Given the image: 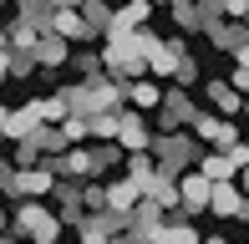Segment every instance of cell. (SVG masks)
<instances>
[{
    "label": "cell",
    "mask_w": 249,
    "mask_h": 244,
    "mask_svg": "<svg viewBox=\"0 0 249 244\" xmlns=\"http://www.w3.org/2000/svg\"><path fill=\"white\" fill-rule=\"evenodd\" d=\"M173 87H183V92H194L198 87V56L188 51V56H178V66H173Z\"/></svg>",
    "instance_id": "obj_28"
},
{
    "label": "cell",
    "mask_w": 249,
    "mask_h": 244,
    "mask_svg": "<svg viewBox=\"0 0 249 244\" xmlns=\"http://www.w3.org/2000/svg\"><path fill=\"white\" fill-rule=\"evenodd\" d=\"M244 117H249V97H244Z\"/></svg>",
    "instance_id": "obj_46"
},
{
    "label": "cell",
    "mask_w": 249,
    "mask_h": 244,
    "mask_svg": "<svg viewBox=\"0 0 249 244\" xmlns=\"http://www.w3.org/2000/svg\"><path fill=\"white\" fill-rule=\"evenodd\" d=\"M16 20H26L36 31H51V5L46 0H16Z\"/></svg>",
    "instance_id": "obj_24"
},
{
    "label": "cell",
    "mask_w": 249,
    "mask_h": 244,
    "mask_svg": "<svg viewBox=\"0 0 249 244\" xmlns=\"http://www.w3.org/2000/svg\"><path fill=\"white\" fill-rule=\"evenodd\" d=\"M46 5H51V10H76L82 0H46Z\"/></svg>",
    "instance_id": "obj_36"
},
{
    "label": "cell",
    "mask_w": 249,
    "mask_h": 244,
    "mask_svg": "<svg viewBox=\"0 0 249 244\" xmlns=\"http://www.w3.org/2000/svg\"><path fill=\"white\" fill-rule=\"evenodd\" d=\"M163 224H168V214L153 204V198H138L132 214H127V234H132V239H148V244L163 234Z\"/></svg>",
    "instance_id": "obj_10"
},
{
    "label": "cell",
    "mask_w": 249,
    "mask_h": 244,
    "mask_svg": "<svg viewBox=\"0 0 249 244\" xmlns=\"http://www.w3.org/2000/svg\"><path fill=\"white\" fill-rule=\"evenodd\" d=\"M31 56H36V66H46V71H61V66L71 61V41H61L56 31H41Z\"/></svg>",
    "instance_id": "obj_12"
},
{
    "label": "cell",
    "mask_w": 249,
    "mask_h": 244,
    "mask_svg": "<svg viewBox=\"0 0 249 244\" xmlns=\"http://www.w3.org/2000/svg\"><path fill=\"white\" fill-rule=\"evenodd\" d=\"M142 198H153V204L163 209L168 219H173V214H178V178H168V173H158V178L148 183V193H142Z\"/></svg>",
    "instance_id": "obj_20"
},
{
    "label": "cell",
    "mask_w": 249,
    "mask_h": 244,
    "mask_svg": "<svg viewBox=\"0 0 249 244\" xmlns=\"http://www.w3.org/2000/svg\"><path fill=\"white\" fill-rule=\"evenodd\" d=\"M153 5H163V10H168V5H173V0H153Z\"/></svg>",
    "instance_id": "obj_43"
},
{
    "label": "cell",
    "mask_w": 249,
    "mask_h": 244,
    "mask_svg": "<svg viewBox=\"0 0 249 244\" xmlns=\"http://www.w3.org/2000/svg\"><path fill=\"white\" fill-rule=\"evenodd\" d=\"M229 87H234V92H239V97H249V66H234Z\"/></svg>",
    "instance_id": "obj_32"
},
{
    "label": "cell",
    "mask_w": 249,
    "mask_h": 244,
    "mask_svg": "<svg viewBox=\"0 0 249 244\" xmlns=\"http://www.w3.org/2000/svg\"><path fill=\"white\" fill-rule=\"evenodd\" d=\"M229 163H234V168H249V142H244V138L229 148Z\"/></svg>",
    "instance_id": "obj_31"
},
{
    "label": "cell",
    "mask_w": 249,
    "mask_h": 244,
    "mask_svg": "<svg viewBox=\"0 0 249 244\" xmlns=\"http://www.w3.org/2000/svg\"><path fill=\"white\" fill-rule=\"evenodd\" d=\"M234 183H239V188H244V198H249V168H239V178H234Z\"/></svg>",
    "instance_id": "obj_37"
},
{
    "label": "cell",
    "mask_w": 249,
    "mask_h": 244,
    "mask_svg": "<svg viewBox=\"0 0 249 244\" xmlns=\"http://www.w3.org/2000/svg\"><path fill=\"white\" fill-rule=\"evenodd\" d=\"M203 244H229V239H224V234H209V239H203Z\"/></svg>",
    "instance_id": "obj_39"
},
{
    "label": "cell",
    "mask_w": 249,
    "mask_h": 244,
    "mask_svg": "<svg viewBox=\"0 0 249 244\" xmlns=\"http://www.w3.org/2000/svg\"><path fill=\"white\" fill-rule=\"evenodd\" d=\"M194 168H198V173H203L209 183H234V178H239V168L229 163V153H219V148H203Z\"/></svg>",
    "instance_id": "obj_16"
},
{
    "label": "cell",
    "mask_w": 249,
    "mask_h": 244,
    "mask_svg": "<svg viewBox=\"0 0 249 244\" xmlns=\"http://www.w3.org/2000/svg\"><path fill=\"white\" fill-rule=\"evenodd\" d=\"M127 178L138 183V193H148V183L158 178V158L153 153H127Z\"/></svg>",
    "instance_id": "obj_23"
},
{
    "label": "cell",
    "mask_w": 249,
    "mask_h": 244,
    "mask_svg": "<svg viewBox=\"0 0 249 244\" xmlns=\"http://www.w3.org/2000/svg\"><path fill=\"white\" fill-rule=\"evenodd\" d=\"M224 16H229V20H244L249 16V0H224Z\"/></svg>",
    "instance_id": "obj_33"
},
{
    "label": "cell",
    "mask_w": 249,
    "mask_h": 244,
    "mask_svg": "<svg viewBox=\"0 0 249 244\" xmlns=\"http://www.w3.org/2000/svg\"><path fill=\"white\" fill-rule=\"evenodd\" d=\"M163 92H168V87H158V76H138V82H127V87H122V97H127V107H132V112H158Z\"/></svg>",
    "instance_id": "obj_13"
},
{
    "label": "cell",
    "mask_w": 249,
    "mask_h": 244,
    "mask_svg": "<svg viewBox=\"0 0 249 244\" xmlns=\"http://www.w3.org/2000/svg\"><path fill=\"white\" fill-rule=\"evenodd\" d=\"M5 173H10V163H5V158H0V183H5Z\"/></svg>",
    "instance_id": "obj_40"
},
{
    "label": "cell",
    "mask_w": 249,
    "mask_h": 244,
    "mask_svg": "<svg viewBox=\"0 0 249 244\" xmlns=\"http://www.w3.org/2000/svg\"><path fill=\"white\" fill-rule=\"evenodd\" d=\"M239 41H244V20H229V16H224V20H213V26H209V46L229 51V56H234Z\"/></svg>",
    "instance_id": "obj_22"
},
{
    "label": "cell",
    "mask_w": 249,
    "mask_h": 244,
    "mask_svg": "<svg viewBox=\"0 0 249 244\" xmlns=\"http://www.w3.org/2000/svg\"><path fill=\"white\" fill-rule=\"evenodd\" d=\"M178 56H188V36H183V31H178L173 41H158V46L148 51V76H158V82H173Z\"/></svg>",
    "instance_id": "obj_9"
},
{
    "label": "cell",
    "mask_w": 249,
    "mask_h": 244,
    "mask_svg": "<svg viewBox=\"0 0 249 244\" xmlns=\"http://www.w3.org/2000/svg\"><path fill=\"white\" fill-rule=\"evenodd\" d=\"M244 41H249V16H244Z\"/></svg>",
    "instance_id": "obj_44"
},
{
    "label": "cell",
    "mask_w": 249,
    "mask_h": 244,
    "mask_svg": "<svg viewBox=\"0 0 249 244\" xmlns=\"http://www.w3.org/2000/svg\"><path fill=\"white\" fill-rule=\"evenodd\" d=\"M20 244H31V239H20Z\"/></svg>",
    "instance_id": "obj_48"
},
{
    "label": "cell",
    "mask_w": 249,
    "mask_h": 244,
    "mask_svg": "<svg viewBox=\"0 0 249 244\" xmlns=\"http://www.w3.org/2000/svg\"><path fill=\"white\" fill-rule=\"evenodd\" d=\"M153 158H158V173H168V178H178V173H188V168H194V163H198V153H203V142L194 138V132H158V138H153Z\"/></svg>",
    "instance_id": "obj_3"
},
{
    "label": "cell",
    "mask_w": 249,
    "mask_h": 244,
    "mask_svg": "<svg viewBox=\"0 0 249 244\" xmlns=\"http://www.w3.org/2000/svg\"><path fill=\"white\" fill-rule=\"evenodd\" d=\"M10 229H16L20 239H31V244H61V234H66L61 214H56L46 198H26V204H16Z\"/></svg>",
    "instance_id": "obj_2"
},
{
    "label": "cell",
    "mask_w": 249,
    "mask_h": 244,
    "mask_svg": "<svg viewBox=\"0 0 249 244\" xmlns=\"http://www.w3.org/2000/svg\"><path fill=\"white\" fill-rule=\"evenodd\" d=\"M173 20H178V31L183 36H194V31H203V10H198V0H173Z\"/></svg>",
    "instance_id": "obj_25"
},
{
    "label": "cell",
    "mask_w": 249,
    "mask_h": 244,
    "mask_svg": "<svg viewBox=\"0 0 249 244\" xmlns=\"http://www.w3.org/2000/svg\"><path fill=\"white\" fill-rule=\"evenodd\" d=\"M107 5H112V10H117V5H127V0H107Z\"/></svg>",
    "instance_id": "obj_42"
},
{
    "label": "cell",
    "mask_w": 249,
    "mask_h": 244,
    "mask_svg": "<svg viewBox=\"0 0 249 244\" xmlns=\"http://www.w3.org/2000/svg\"><path fill=\"white\" fill-rule=\"evenodd\" d=\"M36 127H46V112H41V97H31V102L10 107V122H5V132H0V138L20 142V138H31Z\"/></svg>",
    "instance_id": "obj_11"
},
{
    "label": "cell",
    "mask_w": 249,
    "mask_h": 244,
    "mask_svg": "<svg viewBox=\"0 0 249 244\" xmlns=\"http://www.w3.org/2000/svg\"><path fill=\"white\" fill-rule=\"evenodd\" d=\"M0 5H16V0H0Z\"/></svg>",
    "instance_id": "obj_47"
},
{
    "label": "cell",
    "mask_w": 249,
    "mask_h": 244,
    "mask_svg": "<svg viewBox=\"0 0 249 244\" xmlns=\"http://www.w3.org/2000/svg\"><path fill=\"white\" fill-rule=\"evenodd\" d=\"M153 138H158V127H153L142 112H132V107H127V112H122V127H117V148H122V153H148Z\"/></svg>",
    "instance_id": "obj_8"
},
{
    "label": "cell",
    "mask_w": 249,
    "mask_h": 244,
    "mask_svg": "<svg viewBox=\"0 0 249 244\" xmlns=\"http://www.w3.org/2000/svg\"><path fill=\"white\" fill-rule=\"evenodd\" d=\"M153 244H203V234H198V224H194V219L173 214V219L163 224V234H158Z\"/></svg>",
    "instance_id": "obj_17"
},
{
    "label": "cell",
    "mask_w": 249,
    "mask_h": 244,
    "mask_svg": "<svg viewBox=\"0 0 249 244\" xmlns=\"http://www.w3.org/2000/svg\"><path fill=\"white\" fill-rule=\"evenodd\" d=\"M0 82H5V76H0Z\"/></svg>",
    "instance_id": "obj_49"
},
{
    "label": "cell",
    "mask_w": 249,
    "mask_h": 244,
    "mask_svg": "<svg viewBox=\"0 0 249 244\" xmlns=\"http://www.w3.org/2000/svg\"><path fill=\"white\" fill-rule=\"evenodd\" d=\"M51 188H56V173L46 163H36V168H10L5 183H0V193L16 198V204H26V198H51Z\"/></svg>",
    "instance_id": "obj_4"
},
{
    "label": "cell",
    "mask_w": 249,
    "mask_h": 244,
    "mask_svg": "<svg viewBox=\"0 0 249 244\" xmlns=\"http://www.w3.org/2000/svg\"><path fill=\"white\" fill-rule=\"evenodd\" d=\"M76 10H82L87 36H92V41H102V36H107V26H112V5H107V0H82Z\"/></svg>",
    "instance_id": "obj_19"
},
{
    "label": "cell",
    "mask_w": 249,
    "mask_h": 244,
    "mask_svg": "<svg viewBox=\"0 0 249 244\" xmlns=\"http://www.w3.org/2000/svg\"><path fill=\"white\" fill-rule=\"evenodd\" d=\"M198 112V102L183 92V87H168L163 92V102H158V132H183L188 122H194Z\"/></svg>",
    "instance_id": "obj_6"
},
{
    "label": "cell",
    "mask_w": 249,
    "mask_h": 244,
    "mask_svg": "<svg viewBox=\"0 0 249 244\" xmlns=\"http://www.w3.org/2000/svg\"><path fill=\"white\" fill-rule=\"evenodd\" d=\"M0 234H5V204H0Z\"/></svg>",
    "instance_id": "obj_41"
},
{
    "label": "cell",
    "mask_w": 249,
    "mask_h": 244,
    "mask_svg": "<svg viewBox=\"0 0 249 244\" xmlns=\"http://www.w3.org/2000/svg\"><path fill=\"white\" fill-rule=\"evenodd\" d=\"M234 61H239V66H249V41H239V46H234Z\"/></svg>",
    "instance_id": "obj_35"
},
{
    "label": "cell",
    "mask_w": 249,
    "mask_h": 244,
    "mask_svg": "<svg viewBox=\"0 0 249 244\" xmlns=\"http://www.w3.org/2000/svg\"><path fill=\"white\" fill-rule=\"evenodd\" d=\"M239 219H244V224H249V204H244V214H239Z\"/></svg>",
    "instance_id": "obj_45"
},
{
    "label": "cell",
    "mask_w": 249,
    "mask_h": 244,
    "mask_svg": "<svg viewBox=\"0 0 249 244\" xmlns=\"http://www.w3.org/2000/svg\"><path fill=\"white\" fill-rule=\"evenodd\" d=\"M51 31H56L61 41H92V36H87L82 10H51Z\"/></svg>",
    "instance_id": "obj_21"
},
{
    "label": "cell",
    "mask_w": 249,
    "mask_h": 244,
    "mask_svg": "<svg viewBox=\"0 0 249 244\" xmlns=\"http://www.w3.org/2000/svg\"><path fill=\"white\" fill-rule=\"evenodd\" d=\"M244 204H249V198H244L239 183H213V193H209V214L213 219H239Z\"/></svg>",
    "instance_id": "obj_14"
},
{
    "label": "cell",
    "mask_w": 249,
    "mask_h": 244,
    "mask_svg": "<svg viewBox=\"0 0 249 244\" xmlns=\"http://www.w3.org/2000/svg\"><path fill=\"white\" fill-rule=\"evenodd\" d=\"M87 122H92V142H117L122 112H97V117H87Z\"/></svg>",
    "instance_id": "obj_27"
},
{
    "label": "cell",
    "mask_w": 249,
    "mask_h": 244,
    "mask_svg": "<svg viewBox=\"0 0 249 244\" xmlns=\"http://www.w3.org/2000/svg\"><path fill=\"white\" fill-rule=\"evenodd\" d=\"M97 51H102V76H107V82L127 87V82H138V76H148V56L138 51V41H132V36L107 31Z\"/></svg>",
    "instance_id": "obj_1"
},
{
    "label": "cell",
    "mask_w": 249,
    "mask_h": 244,
    "mask_svg": "<svg viewBox=\"0 0 249 244\" xmlns=\"http://www.w3.org/2000/svg\"><path fill=\"white\" fill-rule=\"evenodd\" d=\"M66 66H76L82 82H97V76H102V51H92V46H87V51H71V61H66Z\"/></svg>",
    "instance_id": "obj_26"
},
{
    "label": "cell",
    "mask_w": 249,
    "mask_h": 244,
    "mask_svg": "<svg viewBox=\"0 0 249 244\" xmlns=\"http://www.w3.org/2000/svg\"><path fill=\"white\" fill-rule=\"evenodd\" d=\"M209 193H213V183L203 178L198 168L178 173V214H183V219H198V214H209Z\"/></svg>",
    "instance_id": "obj_7"
},
{
    "label": "cell",
    "mask_w": 249,
    "mask_h": 244,
    "mask_svg": "<svg viewBox=\"0 0 249 244\" xmlns=\"http://www.w3.org/2000/svg\"><path fill=\"white\" fill-rule=\"evenodd\" d=\"M203 97H209V107H213L219 117H239V112H244V97L234 92L229 82H219V76H209V82H203Z\"/></svg>",
    "instance_id": "obj_15"
},
{
    "label": "cell",
    "mask_w": 249,
    "mask_h": 244,
    "mask_svg": "<svg viewBox=\"0 0 249 244\" xmlns=\"http://www.w3.org/2000/svg\"><path fill=\"white\" fill-rule=\"evenodd\" d=\"M107 188V209H117V214H132V204H138V183L127 178V173H122V178H112V183H102Z\"/></svg>",
    "instance_id": "obj_18"
},
{
    "label": "cell",
    "mask_w": 249,
    "mask_h": 244,
    "mask_svg": "<svg viewBox=\"0 0 249 244\" xmlns=\"http://www.w3.org/2000/svg\"><path fill=\"white\" fill-rule=\"evenodd\" d=\"M5 122H10V107H5V102H0V132H5Z\"/></svg>",
    "instance_id": "obj_38"
},
{
    "label": "cell",
    "mask_w": 249,
    "mask_h": 244,
    "mask_svg": "<svg viewBox=\"0 0 249 244\" xmlns=\"http://www.w3.org/2000/svg\"><path fill=\"white\" fill-rule=\"evenodd\" d=\"M36 71V56H31V51H10V71L5 76H31Z\"/></svg>",
    "instance_id": "obj_30"
},
{
    "label": "cell",
    "mask_w": 249,
    "mask_h": 244,
    "mask_svg": "<svg viewBox=\"0 0 249 244\" xmlns=\"http://www.w3.org/2000/svg\"><path fill=\"white\" fill-rule=\"evenodd\" d=\"M188 132L203 142V148H219V153H229L234 142H239V127H234V117H219V112H194V122H188Z\"/></svg>",
    "instance_id": "obj_5"
},
{
    "label": "cell",
    "mask_w": 249,
    "mask_h": 244,
    "mask_svg": "<svg viewBox=\"0 0 249 244\" xmlns=\"http://www.w3.org/2000/svg\"><path fill=\"white\" fill-rule=\"evenodd\" d=\"M10 71V36H5V26H0V76Z\"/></svg>",
    "instance_id": "obj_34"
},
{
    "label": "cell",
    "mask_w": 249,
    "mask_h": 244,
    "mask_svg": "<svg viewBox=\"0 0 249 244\" xmlns=\"http://www.w3.org/2000/svg\"><path fill=\"white\" fill-rule=\"evenodd\" d=\"M61 138H66V148H76V142H92V122L71 112V117L61 122Z\"/></svg>",
    "instance_id": "obj_29"
}]
</instances>
